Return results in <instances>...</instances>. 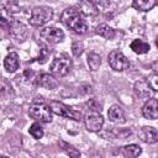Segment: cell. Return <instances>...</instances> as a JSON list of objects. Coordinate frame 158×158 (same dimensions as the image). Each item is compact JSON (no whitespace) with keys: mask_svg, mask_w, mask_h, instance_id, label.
<instances>
[{"mask_svg":"<svg viewBox=\"0 0 158 158\" xmlns=\"http://www.w3.org/2000/svg\"><path fill=\"white\" fill-rule=\"evenodd\" d=\"M131 135L130 130H117V128H110L101 133V136L106 139H114V138H125Z\"/></svg>","mask_w":158,"mask_h":158,"instance_id":"e0dca14e","label":"cell"},{"mask_svg":"<svg viewBox=\"0 0 158 158\" xmlns=\"http://www.w3.org/2000/svg\"><path fill=\"white\" fill-rule=\"evenodd\" d=\"M75 9L80 15H84V16H96L99 14L94 1H80L78 2Z\"/></svg>","mask_w":158,"mask_h":158,"instance_id":"9a60e30c","label":"cell"},{"mask_svg":"<svg viewBox=\"0 0 158 158\" xmlns=\"http://www.w3.org/2000/svg\"><path fill=\"white\" fill-rule=\"evenodd\" d=\"M142 115L148 120H156L158 117V102L157 99L152 98L147 100L142 107Z\"/></svg>","mask_w":158,"mask_h":158,"instance_id":"7c38bea8","label":"cell"},{"mask_svg":"<svg viewBox=\"0 0 158 158\" xmlns=\"http://www.w3.org/2000/svg\"><path fill=\"white\" fill-rule=\"evenodd\" d=\"M53 16V10L48 6H36L31 11L30 23L32 26H42L47 23Z\"/></svg>","mask_w":158,"mask_h":158,"instance_id":"5b68a950","label":"cell"},{"mask_svg":"<svg viewBox=\"0 0 158 158\" xmlns=\"http://www.w3.org/2000/svg\"><path fill=\"white\" fill-rule=\"evenodd\" d=\"M0 158H9V157H5V156H0Z\"/></svg>","mask_w":158,"mask_h":158,"instance_id":"4dcf8cb0","label":"cell"},{"mask_svg":"<svg viewBox=\"0 0 158 158\" xmlns=\"http://www.w3.org/2000/svg\"><path fill=\"white\" fill-rule=\"evenodd\" d=\"M142 148L138 144H127L121 148V153L125 158H136L141 154Z\"/></svg>","mask_w":158,"mask_h":158,"instance_id":"ac0fdd59","label":"cell"},{"mask_svg":"<svg viewBox=\"0 0 158 158\" xmlns=\"http://www.w3.org/2000/svg\"><path fill=\"white\" fill-rule=\"evenodd\" d=\"M156 4L157 2L154 0H135L132 6L138 11H149L156 6Z\"/></svg>","mask_w":158,"mask_h":158,"instance_id":"7402d4cb","label":"cell"},{"mask_svg":"<svg viewBox=\"0 0 158 158\" xmlns=\"http://www.w3.org/2000/svg\"><path fill=\"white\" fill-rule=\"evenodd\" d=\"M133 90H135V93H136L137 96L143 98V99H148V100L152 99L153 95H154V93H156L148 85L147 80H137L135 83V85H133Z\"/></svg>","mask_w":158,"mask_h":158,"instance_id":"8fae6325","label":"cell"},{"mask_svg":"<svg viewBox=\"0 0 158 158\" xmlns=\"http://www.w3.org/2000/svg\"><path fill=\"white\" fill-rule=\"evenodd\" d=\"M107 62L110 64V67L114 69V70H117V72H122V70H126L130 68V62L128 59L126 58V56L118 51V49H114L109 53L107 56Z\"/></svg>","mask_w":158,"mask_h":158,"instance_id":"8992f818","label":"cell"},{"mask_svg":"<svg viewBox=\"0 0 158 158\" xmlns=\"http://www.w3.org/2000/svg\"><path fill=\"white\" fill-rule=\"evenodd\" d=\"M9 32L11 35V37L16 41V42H25L28 37V27L17 20H12L10 27H9Z\"/></svg>","mask_w":158,"mask_h":158,"instance_id":"ba28073f","label":"cell"},{"mask_svg":"<svg viewBox=\"0 0 158 158\" xmlns=\"http://www.w3.org/2000/svg\"><path fill=\"white\" fill-rule=\"evenodd\" d=\"M35 83H36V85L44 88V89H48V90H53L58 86L57 79L52 74H48V73H41V74L36 75Z\"/></svg>","mask_w":158,"mask_h":158,"instance_id":"30bf717a","label":"cell"},{"mask_svg":"<svg viewBox=\"0 0 158 158\" xmlns=\"http://www.w3.org/2000/svg\"><path fill=\"white\" fill-rule=\"evenodd\" d=\"M48 105H49L51 111L60 117H65V118H70V120H75V121H80L83 117L80 111L73 110L72 107H69L68 105H65L60 101H51Z\"/></svg>","mask_w":158,"mask_h":158,"instance_id":"277c9868","label":"cell"},{"mask_svg":"<svg viewBox=\"0 0 158 158\" xmlns=\"http://www.w3.org/2000/svg\"><path fill=\"white\" fill-rule=\"evenodd\" d=\"M20 65V59L16 52H10L5 59H4V67L9 73H14L16 72V69H19Z\"/></svg>","mask_w":158,"mask_h":158,"instance_id":"2e32d148","label":"cell"},{"mask_svg":"<svg viewBox=\"0 0 158 158\" xmlns=\"http://www.w3.org/2000/svg\"><path fill=\"white\" fill-rule=\"evenodd\" d=\"M98 11H111V10H115L117 7V2L115 1H109V0H105V1H94Z\"/></svg>","mask_w":158,"mask_h":158,"instance_id":"603a6c76","label":"cell"},{"mask_svg":"<svg viewBox=\"0 0 158 158\" xmlns=\"http://www.w3.org/2000/svg\"><path fill=\"white\" fill-rule=\"evenodd\" d=\"M28 132H30V135H31L33 138H36V139L42 138V137H43V133H44L42 126L40 125V122H33V123L31 125Z\"/></svg>","mask_w":158,"mask_h":158,"instance_id":"d4e9b609","label":"cell"},{"mask_svg":"<svg viewBox=\"0 0 158 158\" xmlns=\"http://www.w3.org/2000/svg\"><path fill=\"white\" fill-rule=\"evenodd\" d=\"M58 146L70 157V158H81V154H80V152L74 147V146H72V144H69V143H67V142H64V141H58Z\"/></svg>","mask_w":158,"mask_h":158,"instance_id":"44dd1931","label":"cell"},{"mask_svg":"<svg viewBox=\"0 0 158 158\" xmlns=\"http://www.w3.org/2000/svg\"><path fill=\"white\" fill-rule=\"evenodd\" d=\"M100 64H101V58H100V56H99L98 53H95V52L89 53V56H88V65H89V68H90L93 72H95V70L99 69Z\"/></svg>","mask_w":158,"mask_h":158,"instance_id":"cb8c5ba5","label":"cell"},{"mask_svg":"<svg viewBox=\"0 0 158 158\" xmlns=\"http://www.w3.org/2000/svg\"><path fill=\"white\" fill-rule=\"evenodd\" d=\"M158 75L157 74H152L151 77H148V79H147V83H148V85L152 88V90L153 91H157L158 90Z\"/></svg>","mask_w":158,"mask_h":158,"instance_id":"f546056e","label":"cell"},{"mask_svg":"<svg viewBox=\"0 0 158 158\" xmlns=\"http://www.w3.org/2000/svg\"><path fill=\"white\" fill-rule=\"evenodd\" d=\"M84 121L86 130L90 132H99L104 125V117L99 112H89L84 117Z\"/></svg>","mask_w":158,"mask_h":158,"instance_id":"9c48e42d","label":"cell"},{"mask_svg":"<svg viewBox=\"0 0 158 158\" xmlns=\"http://www.w3.org/2000/svg\"><path fill=\"white\" fill-rule=\"evenodd\" d=\"M40 37L47 44H56L64 40V32L57 27H44L40 31Z\"/></svg>","mask_w":158,"mask_h":158,"instance_id":"52a82bcc","label":"cell"},{"mask_svg":"<svg viewBox=\"0 0 158 158\" xmlns=\"http://www.w3.org/2000/svg\"><path fill=\"white\" fill-rule=\"evenodd\" d=\"M49 54H51V51H49V49H47V48L40 49V53H38V57H37V62H38L40 64L46 63L47 59H48V57H49Z\"/></svg>","mask_w":158,"mask_h":158,"instance_id":"83f0119b","label":"cell"},{"mask_svg":"<svg viewBox=\"0 0 158 158\" xmlns=\"http://www.w3.org/2000/svg\"><path fill=\"white\" fill-rule=\"evenodd\" d=\"M83 49H84V46H83V43L79 42V41H77V42H74V43L72 44V53H73L74 57L81 56Z\"/></svg>","mask_w":158,"mask_h":158,"instance_id":"f1b7e54d","label":"cell"},{"mask_svg":"<svg viewBox=\"0 0 158 158\" xmlns=\"http://www.w3.org/2000/svg\"><path fill=\"white\" fill-rule=\"evenodd\" d=\"M95 33L106 38V40H111L115 36V30L112 27H110L109 25H106V23H100L99 26H96Z\"/></svg>","mask_w":158,"mask_h":158,"instance_id":"ffe728a7","label":"cell"},{"mask_svg":"<svg viewBox=\"0 0 158 158\" xmlns=\"http://www.w3.org/2000/svg\"><path fill=\"white\" fill-rule=\"evenodd\" d=\"M130 48L137 54H144V53L149 52V49H151L149 44L142 40H133L130 44Z\"/></svg>","mask_w":158,"mask_h":158,"instance_id":"d6986e66","label":"cell"},{"mask_svg":"<svg viewBox=\"0 0 158 158\" xmlns=\"http://www.w3.org/2000/svg\"><path fill=\"white\" fill-rule=\"evenodd\" d=\"M10 93H11V86H10V84H9L4 78H1V79H0V96H1V98H6V96L10 95Z\"/></svg>","mask_w":158,"mask_h":158,"instance_id":"484cf974","label":"cell"},{"mask_svg":"<svg viewBox=\"0 0 158 158\" xmlns=\"http://www.w3.org/2000/svg\"><path fill=\"white\" fill-rule=\"evenodd\" d=\"M52 114L49 105L43 101H36L28 107V115L40 122H51L53 118Z\"/></svg>","mask_w":158,"mask_h":158,"instance_id":"7a4b0ae2","label":"cell"},{"mask_svg":"<svg viewBox=\"0 0 158 158\" xmlns=\"http://www.w3.org/2000/svg\"><path fill=\"white\" fill-rule=\"evenodd\" d=\"M107 116H109V120L115 123H125L126 122L125 111L118 105H112L107 111Z\"/></svg>","mask_w":158,"mask_h":158,"instance_id":"5bb4252c","label":"cell"},{"mask_svg":"<svg viewBox=\"0 0 158 158\" xmlns=\"http://www.w3.org/2000/svg\"><path fill=\"white\" fill-rule=\"evenodd\" d=\"M72 69V59L67 56H59L54 58L49 65L51 74L56 78H62L65 77Z\"/></svg>","mask_w":158,"mask_h":158,"instance_id":"3957f363","label":"cell"},{"mask_svg":"<svg viewBox=\"0 0 158 158\" xmlns=\"http://www.w3.org/2000/svg\"><path fill=\"white\" fill-rule=\"evenodd\" d=\"M11 22H12V20H11V17L9 16V14H7L6 11H1V12H0V27L9 30Z\"/></svg>","mask_w":158,"mask_h":158,"instance_id":"4316f807","label":"cell"},{"mask_svg":"<svg viewBox=\"0 0 158 158\" xmlns=\"http://www.w3.org/2000/svg\"><path fill=\"white\" fill-rule=\"evenodd\" d=\"M0 5H1V4H0Z\"/></svg>","mask_w":158,"mask_h":158,"instance_id":"1f68e13d","label":"cell"},{"mask_svg":"<svg viewBox=\"0 0 158 158\" xmlns=\"http://www.w3.org/2000/svg\"><path fill=\"white\" fill-rule=\"evenodd\" d=\"M60 20L68 28H70L75 33L83 35L88 31L86 22L83 20V16L78 12L75 7H67L62 14Z\"/></svg>","mask_w":158,"mask_h":158,"instance_id":"6da1fadb","label":"cell"},{"mask_svg":"<svg viewBox=\"0 0 158 158\" xmlns=\"http://www.w3.org/2000/svg\"><path fill=\"white\" fill-rule=\"evenodd\" d=\"M138 137L148 143V144H153L158 141V132H157V128L154 127H151V126H144L142 127L139 131H138Z\"/></svg>","mask_w":158,"mask_h":158,"instance_id":"4fadbf2b","label":"cell"}]
</instances>
